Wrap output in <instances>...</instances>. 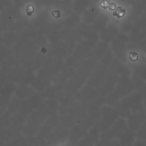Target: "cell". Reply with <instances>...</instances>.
I'll use <instances>...</instances> for the list:
<instances>
[{
    "label": "cell",
    "mask_w": 146,
    "mask_h": 146,
    "mask_svg": "<svg viewBox=\"0 0 146 146\" xmlns=\"http://www.w3.org/2000/svg\"><path fill=\"white\" fill-rule=\"evenodd\" d=\"M130 58H131L133 61H136V60H138V54H137L136 53H134V52L131 53V54H130Z\"/></svg>",
    "instance_id": "6da1fadb"
}]
</instances>
